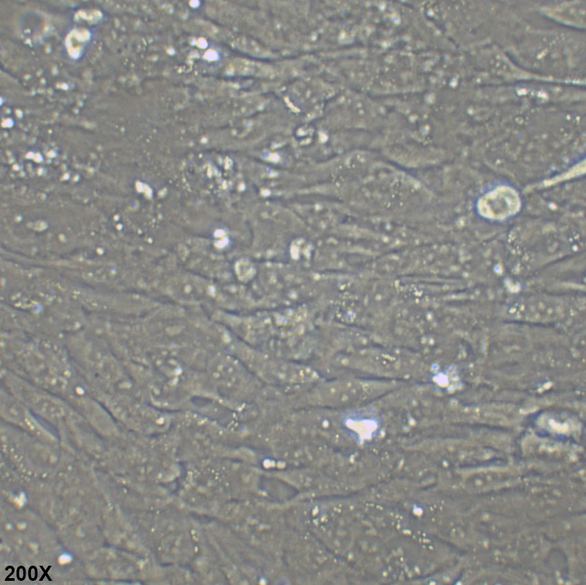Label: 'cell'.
I'll return each instance as SVG.
<instances>
[{"label": "cell", "mask_w": 586, "mask_h": 585, "mask_svg": "<svg viewBox=\"0 0 586 585\" xmlns=\"http://www.w3.org/2000/svg\"><path fill=\"white\" fill-rule=\"evenodd\" d=\"M1 281V304L18 329L63 338L88 327L73 281L57 269L7 264Z\"/></svg>", "instance_id": "6da1fadb"}]
</instances>
